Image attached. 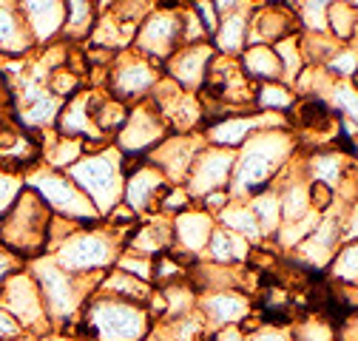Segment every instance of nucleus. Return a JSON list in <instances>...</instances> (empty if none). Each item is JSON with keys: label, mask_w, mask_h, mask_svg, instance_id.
Masks as SVG:
<instances>
[{"label": "nucleus", "mask_w": 358, "mask_h": 341, "mask_svg": "<svg viewBox=\"0 0 358 341\" xmlns=\"http://www.w3.org/2000/svg\"><path fill=\"white\" fill-rule=\"evenodd\" d=\"M37 52L15 0H0V60H26Z\"/></svg>", "instance_id": "5701e85b"}, {"label": "nucleus", "mask_w": 358, "mask_h": 341, "mask_svg": "<svg viewBox=\"0 0 358 341\" xmlns=\"http://www.w3.org/2000/svg\"><path fill=\"white\" fill-rule=\"evenodd\" d=\"M299 94L293 92V85L276 80V82H259L253 89V111H264V114H282L287 117L290 108L296 106Z\"/></svg>", "instance_id": "c9c22d12"}, {"label": "nucleus", "mask_w": 358, "mask_h": 341, "mask_svg": "<svg viewBox=\"0 0 358 341\" xmlns=\"http://www.w3.org/2000/svg\"><path fill=\"white\" fill-rule=\"evenodd\" d=\"M26 335V330L0 307V341H17V338H23Z\"/></svg>", "instance_id": "3c124183"}, {"label": "nucleus", "mask_w": 358, "mask_h": 341, "mask_svg": "<svg viewBox=\"0 0 358 341\" xmlns=\"http://www.w3.org/2000/svg\"><path fill=\"white\" fill-rule=\"evenodd\" d=\"M344 242H358V196L341 208V245Z\"/></svg>", "instance_id": "de8ad7c7"}, {"label": "nucleus", "mask_w": 358, "mask_h": 341, "mask_svg": "<svg viewBox=\"0 0 358 341\" xmlns=\"http://www.w3.org/2000/svg\"><path fill=\"white\" fill-rule=\"evenodd\" d=\"M245 202H248V208L253 210V217H256V222H259V228H262L264 242L273 239L276 231L282 228V208H279V194H276V188H267V191H262V194H256V196H250V199H245Z\"/></svg>", "instance_id": "4c0bfd02"}, {"label": "nucleus", "mask_w": 358, "mask_h": 341, "mask_svg": "<svg viewBox=\"0 0 358 341\" xmlns=\"http://www.w3.org/2000/svg\"><path fill=\"white\" fill-rule=\"evenodd\" d=\"M52 131L63 134V137H74V140H83L88 148H100V145H108V140L100 134V128L92 117V89L77 92L74 97H69L52 125Z\"/></svg>", "instance_id": "aec40b11"}, {"label": "nucleus", "mask_w": 358, "mask_h": 341, "mask_svg": "<svg viewBox=\"0 0 358 341\" xmlns=\"http://www.w3.org/2000/svg\"><path fill=\"white\" fill-rule=\"evenodd\" d=\"M324 31L336 43H352L358 40V9L352 0H336L324 12Z\"/></svg>", "instance_id": "e433bc0d"}, {"label": "nucleus", "mask_w": 358, "mask_h": 341, "mask_svg": "<svg viewBox=\"0 0 358 341\" xmlns=\"http://www.w3.org/2000/svg\"><path fill=\"white\" fill-rule=\"evenodd\" d=\"M29 34L37 49H46L52 43H60L63 23H66V0H15Z\"/></svg>", "instance_id": "4be33fe9"}, {"label": "nucleus", "mask_w": 358, "mask_h": 341, "mask_svg": "<svg viewBox=\"0 0 358 341\" xmlns=\"http://www.w3.org/2000/svg\"><path fill=\"white\" fill-rule=\"evenodd\" d=\"M162 296V305H165V316L162 319H176V316H185L191 310H196V298L199 293L194 290L191 279L188 282H179V284H168V287H157ZM159 319V321H162Z\"/></svg>", "instance_id": "58836bf2"}, {"label": "nucleus", "mask_w": 358, "mask_h": 341, "mask_svg": "<svg viewBox=\"0 0 358 341\" xmlns=\"http://www.w3.org/2000/svg\"><path fill=\"white\" fill-rule=\"evenodd\" d=\"M148 103L157 108V114L168 125V134H196V131H202L205 114H202L199 94H191L185 89H179V85L171 82L165 74L154 85Z\"/></svg>", "instance_id": "1a4fd4ad"}, {"label": "nucleus", "mask_w": 358, "mask_h": 341, "mask_svg": "<svg viewBox=\"0 0 358 341\" xmlns=\"http://www.w3.org/2000/svg\"><path fill=\"white\" fill-rule=\"evenodd\" d=\"M213 228H216V219L210 217V213H205L199 205L176 213V217L171 219V231H173V247L171 250L185 256V259H191V262L202 259Z\"/></svg>", "instance_id": "412c9836"}, {"label": "nucleus", "mask_w": 358, "mask_h": 341, "mask_svg": "<svg viewBox=\"0 0 358 341\" xmlns=\"http://www.w3.org/2000/svg\"><path fill=\"white\" fill-rule=\"evenodd\" d=\"M299 17L287 3H256L248 26V46H276L279 40L299 34Z\"/></svg>", "instance_id": "a211bd4d"}, {"label": "nucleus", "mask_w": 358, "mask_h": 341, "mask_svg": "<svg viewBox=\"0 0 358 341\" xmlns=\"http://www.w3.org/2000/svg\"><path fill=\"white\" fill-rule=\"evenodd\" d=\"M202 341H210V335H208V338H202Z\"/></svg>", "instance_id": "680f3d73"}, {"label": "nucleus", "mask_w": 358, "mask_h": 341, "mask_svg": "<svg viewBox=\"0 0 358 341\" xmlns=\"http://www.w3.org/2000/svg\"><path fill=\"white\" fill-rule=\"evenodd\" d=\"M125 245V236L111 231L108 225H83L71 231L66 239L49 245V256L74 276H103L114 268L117 256Z\"/></svg>", "instance_id": "20e7f679"}, {"label": "nucleus", "mask_w": 358, "mask_h": 341, "mask_svg": "<svg viewBox=\"0 0 358 341\" xmlns=\"http://www.w3.org/2000/svg\"><path fill=\"white\" fill-rule=\"evenodd\" d=\"M327 276L338 293H358V242L338 245L327 265Z\"/></svg>", "instance_id": "72a5a7b5"}, {"label": "nucleus", "mask_w": 358, "mask_h": 341, "mask_svg": "<svg viewBox=\"0 0 358 341\" xmlns=\"http://www.w3.org/2000/svg\"><path fill=\"white\" fill-rule=\"evenodd\" d=\"M179 46H182V29H179V9L157 6L148 12V17L140 23L137 34H134L131 49L148 57L151 63L162 66Z\"/></svg>", "instance_id": "f8f14e48"}, {"label": "nucleus", "mask_w": 358, "mask_h": 341, "mask_svg": "<svg viewBox=\"0 0 358 341\" xmlns=\"http://www.w3.org/2000/svg\"><path fill=\"white\" fill-rule=\"evenodd\" d=\"M338 341H358V310H355V313H352V316L344 321Z\"/></svg>", "instance_id": "5fc2aeb1"}, {"label": "nucleus", "mask_w": 358, "mask_h": 341, "mask_svg": "<svg viewBox=\"0 0 358 341\" xmlns=\"http://www.w3.org/2000/svg\"><path fill=\"white\" fill-rule=\"evenodd\" d=\"M250 9L234 12L219 17L216 31L210 34V46L216 49V55H228V57H239L248 49V26H250Z\"/></svg>", "instance_id": "bb28decb"}, {"label": "nucleus", "mask_w": 358, "mask_h": 341, "mask_svg": "<svg viewBox=\"0 0 358 341\" xmlns=\"http://www.w3.org/2000/svg\"><path fill=\"white\" fill-rule=\"evenodd\" d=\"M145 341H157V338H151V335H148V338H145Z\"/></svg>", "instance_id": "052dcab7"}, {"label": "nucleus", "mask_w": 358, "mask_h": 341, "mask_svg": "<svg viewBox=\"0 0 358 341\" xmlns=\"http://www.w3.org/2000/svg\"><path fill=\"white\" fill-rule=\"evenodd\" d=\"M165 137H168V125L162 122L157 108L148 100H143L128 108L125 125L120 128L111 143L125 159H145Z\"/></svg>", "instance_id": "9d476101"}, {"label": "nucleus", "mask_w": 358, "mask_h": 341, "mask_svg": "<svg viewBox=\"0 0 358 341\" xmlns=\"http://www.w3.org/2000/svg\"><path fill=\"white\" fill-rule=\"evenodd\" d=\"M162 80V66L151 63L148 57L137 55L134 49H125L114 57V63L108 66V74H106V85L103 89L117 97L120 103L125 106H134V103H143L151 97L154 85Z\"/></svg>", "instance_id": "6e6552de"}, {"label": "nucleus", "mask_w": 358, "mask_h": 341, "mask_svg": "<svg viewBox=\"0 0 358 341\" xmlns=\"http://www.w3.org/2000/svg\"><path fill=\"white\" fill-rule=\"evenodd\" d=\"M196 205H199L205 213H210V217L216 219L219 213L231 205V194H228V191H210V194H205V196H202Z\"/></svg>", "instance_id": "8fccbe9b"}, {"label": "nucleus", "mask_w": 358, "mask_h": 341, "mask_svg": "<svg viewBox=\"0 0 358 341\" xmlns=\"http://www.w3.org/2000/svg\"><path fill=\"white\" fill-rule=\"evenodd\" d=\"M128 108L125 103H120L117 97H111L106 89H92V117L100 128V134L111 143L117 137V131L125 125V117H128Z\"/></svg>", "instance_id": "2f4dec72"}, {"label": "nucleus", "mask_w": 358, "mask_h": 341, "mask_svg": "<svg viewBox=\"0 0 358 341\" xmlns=\"http://www.w3.org/2000/svg\"><path fill=\"white\" fill-rule=\"evenodd\" d=\"M168 185L171 182L165 180V174L148 159H125L122 202L137 213V217H148V213L157 210V202Z\"/></svg>", "instance_id": "ddd939ff"}, {"label": "nucleus", "mask_w": 358, "mask_h": 341, "mask_svg": "<svg viewBox=\"0 0 358 341\" xmlns=\"http://www.w3.org/2000/svg\"><path fill=\"white\" fill-rule=\"evenodd\" d=\"M26 270L40 290L52 330L57 327V333H69V327L77 324L85 302L97 293L100 276H74V273L63 270L49 253L37 256V259H29Z\"/></svg>", "instance_id": "f03ea898"}, {"label": "nucleus", "mask_w": 358, "mask_h": 341, "mask_svg": "<svg viewBox=\"0 0 358 341\" xmlns=\"http://www.w3.org/2000/svg\"><path fill=\"white\" fill-rule=\"evenodd\" d=\"M97 293L103 296H111V298H120V302H131V305H148V298L154 293V284L137 279V276H128L117 268L106 270L97 282Z\"/></svg>", "instance_id": "cd10ccee"}, {"label": "nucleus", "mask_w": 358, "mask_h": 341, "mask_svg": "<svg viewBox=\"0 0 358 341\" xmlns=\"http://www.w3.org/2000/svg\"><path fill=\"white\" fill-rule=\"evenodd\" d=\"M341 208H344V202L336 199L333 208L322 213V219L316 228H313V233L293 250L299 262H304L310 268H327L330 265V259L341 245Z\"/></svg>", "instance_id": "6ab92c4d"}, {"label": "nucleus", "mask_w": 358, "mask_h": 341, "mask_svg": "<svg viewBox=\"0 0 358 341\" xmlns=\"http://www.w3.org/2000/svg\"><path fill=\"white\" fill-rule=\"evenodd\" d=\"M210 341H245V330L242 327H225L210 333Z\"/></svg>", "instance_id": "864d4df0"}, {"label": "nucleus", "mask_w": 358, "mask_h": 341, "mask_svg": "<svg viewBox=\"0 0 358 341\" xmlns=\"http://www.w3.org/2000/svg\"><path fill=\"white\" fill-rule=\"evenodd\" d=\"M88 151V145L83 140L74 137H63L57 131H43V151H40V162L49 165L55 170H69L83 154Z\"/></svg>", "instance_id": "c85d7f7f"}, {"label": "nucleus", "mask_w": 358, "mask_h": 341, "mask_svg": "<svg viewBox=\"0 0 358 341\" xmlns=\"http://www.w3.org/2000/svg\"><path fill=\"white\" fill-rule=\"evenodd\" d=\"M3 137H6V125L0 122V143H3Z\"/></svg>", "instance_id": "bf43d9fd"}, {"label": "nucleus", "mask_w": 358, "mask_h": 341, "mask_svg": "<svg viewBox=\"0 0 358 341\" xmlns=\"http://www.w3.org/2000/svg\"><path fill=\"white\" fill-rule=\"evenodd\" d=\"M194 205H196V202L191 199V194L185 191V185H168L165 194L159 196L154 213H162V217L173 219L176 213H182V210H188V208H194Z\"/></svg>", "instance_id": "c03bdc74"}, {"label": "nucleus", "mask_w": 358, "mask_h": 341, "mask_svg": "<svg viewBox=\"0 0 358 341\" xmlns=\"http://www.w3.org/2000/svg\"><path fill=\"white\" fill-rule=\"evenodd\" d=\"M34 341H80V338L71 333H46V335H37Z\"/></svg>", "instance_id": "6e6d98bb"}, {"label": "nucleus", "mask_w": 358, "mask_h": 341, "mask_svg": "<svg viewBox=\"0 0 358 341\" xmlns=\"http://www.w3.org/2000/svg\"><path fill=\"white\" fill-rule=\"evenodd\" d=\"M97 0H66V23H63V43H80L88 40L94 23H97Z\"/></svg>", "instance_id": "7c9ffc66"}, {"label": "nucleus", "mask_w": 358, "mask_h": 341, "mask_svg": "<svg viewBox=\"0 0 358 341\" xmlns=\"http://www.w3.org/2000/svg\"><path fill=\"white\" fill-rule=\"evenodd\" d=\"M253 3H285V0H253Z\"/></svg>", "instance_id": "13d9d810"}, {"label": "nucleus", "mask_w": 358, "mask_h": 341, "mask_svg": "<svg viewBox=\"0 0 358 341\" xmlns=\"http://www.w3.org/2000/svg\"><path fill=\"white\" fill-rule=\"evenodd\" d=\"M239 66L253 85L282 80V63H279V55L273 46H248L239 55Z\"/></svg>", "instance_id": "c756f323"}, {"label": "nucleus", "mask_w": 358, "mask_h": 341, "mask_svg": "<svg viewBox=\"0 0 358 341\" xmlns=\"http://www.w3.org/2000/svg\"><path fill=\"white\" fill-rule=\"evenodd\" d=\"M74 330L80 341H145L154 330V319L143 305L94 293L85 302Z\"/></svg>", "instance_id": "7ed1b4c3"}, {"label": "nucleus", "mask_w": 358, "mask_h": 341, "mask_svg": "<svg viewBox=\"0 0 358 341\" xmlns=\"http://www.w3.org/2000/svg\"><path fill=\"white\" fill-rule=\"evenodd\" d=\"M0 307H3L29 335H46L52 333L46 307H43L40 290L34 284V279L29 276V270L23 268L20 273H15L3 290H0Z\"/></svg>", "instance_id": "9b49d317"}, {"label": "nucleus", "mask_w": 358, "mask_h": 341, "mask_svg": "<svg viewBox=\"0 0 358 341\" xmlns=\"http://www.w3.org/2000/svg\"><path fill=\"white\" fill-rule=\"evenodd\" d=\"M322 68L336 80H355L358 77V40L341 43Z\"/></svg>", "instance_id": "a19ab883"}, {"label": "nucleus", "mask_w": 358, "mask_h": 341, "mask_svg": "<svg viewBox=\"0 0 358 341\" xmlns=\"http://www.w3.org/2000/svg\"><path fill=\"white\" fill-rule=\"evenodd\" d=\"M301 34V31H299ZM299 34H290V37H285V40H279L276 43V55H279V63H282V82H287V85H293L296 82V77L304 71V52H301V37Z\"/></svg>", "instance_id": "ea45409f"}, {"label": "nucleus", "mask_w": 358, "mask_h": 341, "mask_svg": "<svg viewBox=\"0 0 358 341\" xmlns=\"http://www.w3.org/2000/svg\"><path fill=\"white\" fill-rule=\"evenodd\" d=\"M245 341H293V333H290V324H264L262 321L253 330H245Z\"/></svg>", "instance_id": "a18cd8bd"}, {"label": "nucleus", "mask_w": 358, "mask_h": 341, "mask_svg": "<svg viewBox=\"0 0 358 341\" xmlns=\"http://www.w3.org/2000/svg\"><path fill=\"white\" fill-rule=\"evenodd\" d=\"M23 191V177L20 174H12L9 168L0 165V217H3V210L15 202V196Z\"/></svg>", "instance_id": "49530a36"}, {"label": "nucleus", "mask_w": 358, "mask_h": 341, "mask_svg": "<svg viewBox=\"0 0 358 341\" xmlns=\"http://www.w3.org/2000/svg\"><path fill=\"white\" fill-rule=\"evenodd\" d=\"M205 148L202 131L196 134H168L145 159L157 165L171 185H185L188 170L196 159V154Z\"/></svg>", "instance_id": "dca6fc26"}, {"label": "nucleus", "mask_w": 358, "mask_h": 341, "mask_svg": "<svg viewBox=\"0 0 358 341\" xmlns=\"http://www.w3.org/2000/svg\"><path fill=\"white\" fill-rule=\"evenodd\" d=\"M216 225H222V228H228V231L239 233V236L248 239L253 247L264 245L262 228H259V222H256V217H253V210L248 208L245 199H231V205L216 217Z\"/></svg>", "instance_id": "f704fd0d"}, {"label": "nucleus", "mask_w": 358, "mask_h": 341, "mask_svg": "<svg viewBox=\"0 0 358 341\" xmlns=\"http://www.w3.org/2000/svg\"><path fill=\"white\" fill-rule=\"evenodd\" d=\"M55 213L34 191L23 185L15 202L0 217V245L17 253L20 259H37L49 250V228Z\"/></svg>", "instance_id": "39448f33"}, {"label": "nucleus", "mask_w": 358, "mask_h": 341, "mask_svg": "<svg viewBox=\"0 0 358 341\" xmlns=\"http://www.w3.org/2000/svg\"><path fill=\"white\" fill-rule=\"evenodd\" d=\"M23 268H26V259H20L17 253H12L9 247L0 245V290H3V284H6L15 273H20Z\"/></svg>", "instance_id": "09e8293b"}, {"label": "nucleus", "mask_w": 358, "mask_h": 341, "mask_svg": "<svg viewBox=\"0 0 358 341\" xmlns=\"http://www.w3.org/2000/svg\"><path fill=\"white\" fill-rule=\"evenodd\" d=\"M196 310L208 324V333L225 327H245L253 319V298L245 290H208L199 293Z\"/></svg>", "instance_id": "4468645a"}, {"label": "nucleus", "mask_w": 358, "mask_h": 341, "mask_svg": "<svg viewBox=\"0 0 358 341\" xmlns=\"http://www.w3.org/2000/svg\"><path fill=\"white\" fill-rule=\"evenodd\" d=\"M290 333H293V341H338V333L330 324V319L319 313H310L301 321H296Z\"/></svg>", "instance_id": "79ce46f5"}, {"label": "nucleus", "mask_w": 358, "mask_h": 341, "mask_svg": "<svg viewBox=\"0 0 358 341\" xmlns=\"http://www.w3.org/2000/svg\"><path fill=\"white\" fill-rule=\"evenodd\" d=\"M350 145H352V157H355V159H358V137H355V140H352V143H350Z\"/></svg>", "instance_id": "4d7b16f0"}, {"label": "nucleus", "mask_w": 358, "mask_h": 341, "mask_svg": "<svg viewBox=\"0 0 358 341\" xmlns=\"http://www.w3.org/2000/svg\"><path fill=\"white\" fill-rule=\"evenodd\" d=\"M23 185L29 191H34L46 208L60 219H69V222H77V225H97L103 222L97 208L88 202V196L71 182V177L66 170H55L49 165L37 162L31 170L23 174Z\"/></svg>", "instance_id": "0eeeda50"}, {"label": "nucleus", "mask_w": 358, "mask_h": 341, "mask_svg": "<svg viewBox=\"0 0 358 341\" xmlns=\"http://www.w3.org/2000/svg\"><path fill=\"white\" fill-rule=\"evenodd\" d=\"M216 57V49L210 46V40L205 43H194V46H179L165 63H162V74L176 82L179 89H185L191 94H199L202 85H205V77H208V68Z\"/></svg>", "instance_id": "f3484780"}, {"label": "nucleus", "mask_w": 358, "mask_h": 341, "mask_svg": "<svg viewBox=\"0 0 358 341\" xmlns=\"http://www.w3.org/2000/svg\"><path fill=\"white\" fill-rule=\"evenodd\" d=\"M250 250H253V245L248 239H242L239 233L216 225L213 233H210V242H208V247L202 253V259L213 262V265H248Z\"/></svg>", "instance_id": "a878e982"}, {"label": "nucleus", "mask_w": 358, "mask_h": 341, "mask_svg": "<svg viewBox=\"0 0 358 341\" xmlns=\"http://www.w3.org/2000/svg\"><path fill=\"white\" fill-rule=\"evenodd\" d=\"M66 174L71 182L88 196L100 213V219L111 208L122 202V182H125V157L114 148V143L88 148Z\"/></svg>", "instance_id": "423d86ee"}, {"label": "nucleus", "mask_w": 358, "mask_h": 341, "mask_svg": "<svg viewBox=\"0 0 358 341\" xmlns=\"http://www.w3.org/2000/svg\"><path fill=\"white\" fill-rule=\"evenodd\" d=\"M125 250L143 253V256H162L173 247V231H171V219L162 217V213H148V217H140V222L134 225L125 236Z\"/></svg>", "instance_id": "b1692460"}, {"label": "nucleus", "mask_w": 358, "mask_h": 341, "mask_svg": "<svg viewBox=\"0 0 358 341\" xmlns=\"http://www.w3.org/2000/svg\"><path fill=\"white\" fill-rule=\"evenodd\" d=\"M234 159H236V151L213 148L205 143V148L196 154L188 170V180H185V191L191 194V199L199 202L210 191H228L231 177H234Z\"/></svg>", "instance_id": "2eb2a0df"}, {"label": "nucleus", "mask_w": 358, "mask_h": 341, "mask_svg": "<svg viewBox=\"0 0 358 341\" xmlns=\"http://www.w3.org/2000/svg\"><path fill=\"white\" fill-rule=\"evenodd\" d=\"M210 333H208V324L199 316V310H191L176 319H162L151 330V338H157V341H202Z\"/></svg>", "instance_id": "473e14b6"}, {"label": "nucleus", "mask_w": 358, "mask_h": 341, "mask_svg": "<svg viewBox=\"0 0 358 341\" xmlns=\"http://www.w3.org/2000/svg\"><path fill=\"white\" fill-rule=\"evenodd\" d=\"M114 268L122 270V273H128V276H137V279H143L148 284H151V276H154V259H151V256L134 253V250H125V247L120 250Z\"/></svg>", "instance_id": "37998d69"}, {"label": "nucleus", "mask_w": 358, "mask_h": 341, "mask_svg": "<svg viewBox=\"0 0 358 341\" xmlns=\"http://www.w3.org/2000/svg\"><path fill=\"white\" fill-rule=\"evenodd\" d=\"M299 154L290 128H267L256 131L234 159V177L228 185L231 199H250L267 188H273L287 162Z\"/></svg>", "instance_id": "f257e3e1"}, {"label": "nucleus", "mask_w": 358, "mask_h": 341, "mask_svg": "<svg viewBox=\"0 0 358 341\" xmlns=\"http://www.w3.org/2000/svg\"><path fill=\"white\" fill-rule=\"evenodd\" d=\"M319 97L330 106V111L338 119L341 134H347V140L352 143L358 137V85L352 80H336V77H330L324 82V89H322Z\"/></svg>", "instance_id": "393cba45"}, {"label": "nucleus", "mask_w": 358, "mask_h": 341, "mask_svg": "<svg viewBox=\"0 0 358 341\" xmlns=\"http://www.w3.org/2000/svg\"><path fill=\"white\" fill-rule=\"evenodd\" d=\"M210 3H213V9H216V15H219V17H225V15H234V12H242V9L256 6L253 0H210Z\"/></svg>", "instance_id": "603ef678"}]
</instances>
